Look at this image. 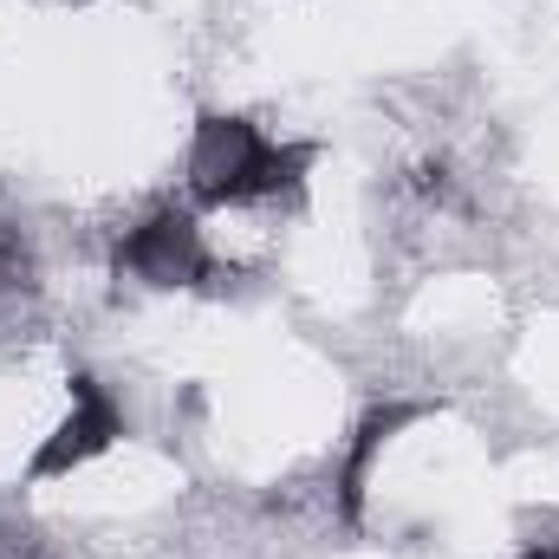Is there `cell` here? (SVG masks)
I'll return each instance as SVG.
<instances>
[{"mask_svg": "<svg viewBox=\"0 0 559 559\" xmlns=\"http://www.w3.org/2000/svg\"><path fill=\"white\" fill-rule=\"evenodd\" d=\"M143 286H195L209 274V248H202V228L182 215V209H156L143 215L138 228L124 235V254H118Z\"/></svg>", "mask_w": 559, "mask_h": 559, "instance_id": "obj_2", "label": "cell"}, {"mask_svg": "<svg viewBox=\"0 0 559 559\" xmlns=\"http://www.w3.org/2000/svg\"><path fill=\"white\" fill-rule=\"evenodd\" d=\"M118 436H124L118 404H111L92 378H72V417H66L52 436H46V442H39L33 475H66V468H79V462H92L98 449H111Z\"/></svg>", "mask_w": 559, "mask_h": 559, "instance_id": "obj_3", "label": "cell"}, {"mask_svg": "<svg viewBox=\"0 0 559 559\" xmlns=\"http://www.w3.org/2000/svg\"><path fill=\"white\" fill-rule=\"evenodd\" d=\"M417 417V404H391V411H371V417L358 423V442H352V462H345V481H338V495H345V514H358V495H365V468L378 462V449L404 429V423Z\"/></svg>", "mask_w": 559, "mask_h": 559, "instance_id": "obj_4", "label": "cell"}, {"mask_svg": "<svg viewBox=\"0 0 559 559\" xmlns=\"http://www.w3.org/2000/svg\"><path fill=\"white\" fill-rule=\"evenodd\" d=\"M521 559H559V547H534V554H521Z\"/></svg>", "mask_w": 559, "mask_h": 559, "instance_id": "obj_7", "label": "cell"}, {"mask_svg": "<svg viewBox=\"0 0 559 559\" xmlns=\"http://www.w3.org/2000/svg\"><path fill=\"white\" fill-rule=\"evenodd\" d=\"M299 150H274L248 118H202L189 143V189L202 202H248L274 195L299 176Z\"/></svg>", "mask_w": 559, "mask_h": 559, "instance_id": "obj_1", "label": "cell"}, {"mask_svg": "<svg viewBox=\"0 0 559 559\" xmlns=\"http://www.w3.org/2000/svg\"><path fill=\"white\" fill-rule=\"evenodd\" d=\"M20 274H26V261H20V248H13V241L0 235V286H13Z\"/></svg>", "mask_w": 559, "mask_h": 559, "instance_id": "obj_5", "label": "cell"}, {"mask_svg": "<svg viewBox=\"0 0 559 559\" xmlns=\"http://www.w3.org/2000/svg\"><path fill=\"white\" fill-rule=\"evenodd\" d=\"M0 559H46V554H39V547H33V540H20V547H13V540H7V547H0Z\"/></svg>", "mask_w": 559, "mask_h": 559, "instance_id": "obj_6", "label": "cell"}]
</instances>
